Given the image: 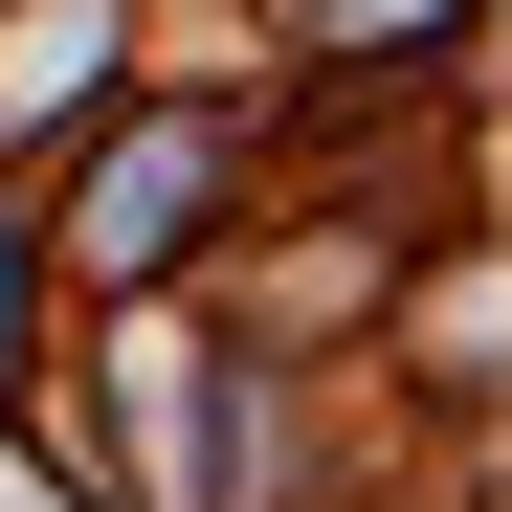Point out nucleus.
<instances>
[{
    "mask_svg": "<svg viewBox=\"0 0 512 512\" xmlns=\"http://www.w3.org/2000/svg\"><path fill=\"white\" fill-rule=\"evenodd\" d=\"M0 379H23V334H0Z\"/></svg>",
    "mask_w": 512,
    "mask_h": 512,
    "instance_id": "1",
    "label": "nucleus"
}]
</instances>
